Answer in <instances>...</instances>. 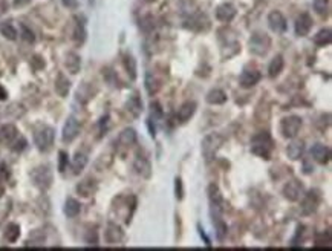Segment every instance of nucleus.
Returning <instances> with one entry per match:
<instances>
[{
    "instance_id": "obj_31",
    "label": "nucleus",
    "mask_w": 332,
    "mask_h": 251,
    "mask_svg": "<svg viewBox=\"0 0 332 251\" xmlns=\"http://www.w3.org/2000/svg\"><path fill=\"white\" fill-rule=\"evenodd\" d=\"M81 211V205L77 199L73 198H67L66 202H64V214L67 218H75L78 216Z\"/></svg>"
},
{
    "instance_id": "obj_2",
    "label": "nucleus",
    "mask_w": 332,
    "mask_h": 251,
    "mask_svg": "<svg viewBox=\"0 0 332 251\" xmlns=\"http://www.w3.org/2000/svg\"><path fill=\"white\" fill-rule=\"evenodd\" d=\"M224 141L225 138L220 133H210L202 139V156L205 162H211L216 158L219 149L224 144Z\"/></svg>"
},
{
    "instance_id": "obj_16",
    "label": "nucleus",
    "mask_w": 332,
    "mask_h": 251,
    "mask_svg": "<svg viewBox=\"0 0 332 251\" xmlns=\"http://www.w3.org/2000/svg\"><path fill=\"white\" fill-rule=\"evenodd\" d=\"M303 153H305V141L303 139H292L286 147V155L291 161L302 159Z\"/></svg>"
},
{
    "instance_id": "obj_21",
    "label": "nucleus",
    "mask_w": 332,
    "mask_h": 251,
    "mask_svg": "<svg viewBox=\"0 0 332 251\" xmlns=\"http://www.w3.org/2000/svg\"><path fill=\"white\" fill-rule=\"evenodd\" d=\"M133 170L136 175H139L141 178H145V179H149L152 176V164L144 156H136V159L133 161Z\"/></svg>"
},
{
    "instance_id": "obj_22",
    "label": "nucleus",
    "mask_w": 332,
    "mask_h": 251,
    "mask_svg": "<svg viewBox=\"0 0 332 251\" xmlns=\"http://www.w3.org/2000/svg\"><path fill=\"white\" fill-rule=\"evenodd\" d=\"M234 17H236V8L231 4H222V5H219L216 8V19L220 20V22L228 23Z\"/></svg>"
},
{
    "instance_id": "obj_19",
    "label": "nucleus",
    "mask_w": 332,
    "mask_h": 251,
    "mask_svg": "<svg viewBox=\"0 0 332 251\" xmlns=\"http://www.w3.org/2000/svg\"><path fill=\"white\" fill-rule=\"evenodd\" d=\"M195 112H196V103H195V101L184 103V104L179 107V109H178V112H176V120H178V123H181V124L187 123V121L195 115Z\"/></svg>"
},
{
    "instance_id": "obj_29",
    "label": "nucleus",
    "mask_w": 332,
    "mask_h": 251,
    "mask_svg": "<svg viewBox=\"0 0 332 251\" xmlns=\"http://www.w3.org/2000/svg\"><path fill=\"white\" fill-rule=\"evenodd\" d=\"M69 91H70V81L67 80V77L63 72H60L55 78V92L64 98L69 94Z\"/></svg>"
},
{
    "instance_id": "obj_26",
    "label": "nucleus",
    "mask_w": 332,
    "mask_h": 251,
    "mask_svg": "<svg viewBox=\"0 0 332 251\" xmlns=\"http://www.w3.org/2000/svg\"><path fill=\"white\" fill-rule=\"evenodd\" d=\"M211 218H213V225H214V230H216L217 240H224L227 233H228V227L222 221V214H211Z\"/></svg>"
},
{
    "instance_id": "obj_10",
    "label": "nucleus",
    "mask_w": 332,
    "mask_h": 251,
    "mask_svg": "<svg viewBox=\"0 0 332 251\" xmlns=\"http://www.w3.org/2000/svg\"><path fill=\"white\" fill-rule=\"evenodd\" d=\"M320 199L321 198H320V193L317 190H311L306 195H303L302 196V205H300L303 214H312L317 210V207L320 204Z\"/></svg>"
},
{
    "instance_id": "obj_1",
    "label": "nucleus",
    "mask_w": 332,
    "mask_h": 251,
    "mask_svg": "<svg viewBox=\"0 0 332 251\" xmlns=\"http://www.w3.org/2000/svg\"><path fill=\"white\" fill-rule=\"evenodd\" d=\"M274 150V139L268 132H261L253 136L251 139V152L256 156H261L264 159H270Z\"/></svg>"
},
{
    "instance_id": "obj_41",
    "label": "nucleus",
    "mask_w": 332,
    "mask_h": 251,
    "mask_svg": "<svg viewBox=\"0 0 332 251\" xmlns=\"http://www.w3.org/2000/svg\"><path fill=\"white\" fill-rule=\"evenodd\" d=\"M22 39L25 42H28V43H34V40H35L34 32L28 26H25V25H22Z\"/></svg>"
},
{
    "instance_id": "obj_5",
    "label": "nucleus",
    "mask_w": 332,
    "mask_h": 251,
    "mask_svg": "<svg viewBox=\"0 0 332 251\" xmlns=\"http://www.w3.org/2000/svg\"><path fill=\"white\" fill-rule=\"evenodd\" d=\"M31 179H32V184L40 189V190H48L52 186V170L49 165H39L35 167L31 172Z\"/></svg>"
},
{
    "instance_id": "obj_12",
    "label": "nucleus",
    "mask_w": 332,
    "mask_h": 251,
    "mask_svg": "<svg viewBox=\"0 0 332 251\" xmlns=\"http://www.w3.org/2000/svg\"><path fill=\"white\" fill-rule=\"evenodd\" d=\"M19 136L20 135H19L17 127L13 126V124H5V126L0 127V144L2 146H10L11 147Z\"/></svg>"
},
{
    "instance_id": "obj_46",
    "label": "nucleus",
    "mask_w": 332,
    "mask_h": 251,
    "mask_svg": "<svg viewBox=\"0 0 332 251\" xmlns=\"http://www.w3.org/2000/svg\"><path fill=\"white\" fill-rule=\"evenodd\" d=\"M303 172H305L306 175H309V173L314 172V165H309V159H305V162H303Z\"/></svg>"
},
{
    "instance_id": "obj_28",
    "label": "nucleus",
    "mask_w": 332,
    "mask_h": 251,
    "mask_svg": "<svg viewBox=\"0 0 332 251\" xmlns=\"http://www.w3.org/2000/svg\"><path fill=\"white\" fill-rule=\"evenodd\" d=\"M283 67H285V60H283V55H276L273 60H271V63H270V66H268V75L271 77V78H276L277 75H280V72L283 70Z\"/></svg>"
},
{
    "instance_id": "obj_30",
    "label": "nucleus",
    "mask_w": 332,
    "mask_h": 251,
    "mask_svg": "<svg viewBox=\"0 0 332 251\" xmlns=\"http://www.w3.org/2000/svg\"><path fill=\"white\" fill-rule=\"evenodd\" d=\"M227 94L222 91V89H213L207 94L205 100L208 104H213V106H219V104H224L227 101Z\"/></svg>"
},
{
    "instance_id": "obj_25",
    "label": "nucleus",
    "mask_w": 332,
    "mask_h": 251,
    "mask_svg": "<svg viewBox=\"0 0 332 251\" xmlns=\"http://www.w3.org/2000/svg\"><path fill=\"white\" fill-rule=\"evenodd\" d=\"M144 83H145V91H147V94H149V95L158 94V91H159L161 86H162V81L156 77L155 72H147Z\"/></svg>"
},
{
    "instance_id": "obj_4",
    "label": "nucleus",
    "mask_w": 332,
    "mask_h": 251,
    "mask_svg": "<svg viewBox=\"0 0 332 251\" xmlns=\"http://www.w3.org/2000/svg\"><path fill=\"white\" fill-rule=\"evenodd\" d=\"M270 48H271V39L268 34L257 31L251 35V39H250V52L251 54H254L257 57H264L268 54Z\"/></svg>"
},
{
    "instance_id": "obj_23",
    "label": "nucleus",
    "mask_w": 332,
    "mask_h": 251,
    "mask_svg": "<svg viewBox=\"0 0 332 251\" xmlns=\"http://www.w3.org/2000/svg\"><path fill=\"white\" fill-rule=\"evenodd\" d=\"M95 94H97V89H95V86H92V83H83L78 88V91L75 94V98L81 104H86V103H89L95 97Z\"/></svg>"
},
{
    "instance_id": "obj_40",
    "label": "nucleus",
    "mask_w": 332,
    "mask_h": 251,
    "mask_svg": "<svg viewBox=\"0 0 332 251\" xmlns=\"http://www.w3.org/2000/svg\"><path fill=\"white\" fill-rule=\"evenodd\" d=\"M139 26L142 28V31H144V32H149V31H152V29H153V26H155V23H153V17L147 16L145 19H142V20H141Z\"/></svg>"
},
{
    "instance_id": "obj_43",
    "label": "nucleus",
    "mask_w": 332,
    "mask_h": 251,
    "mask_svg": "<svg viewBox=\"0 0 332 251\" xmlns=\"http://www.w3.org/2000/svg\"><path fill=\"white\" fill-rule=\"evenodd\" d=\"M175 193H176V198L181 201L184 198V187H182V179L181 178H176L175 179Z\"/></svg>"
},
{
    "instance_id": "obj_32",
    "label": "nucleus",
    "mask_w": 332,
    "mask_h": 251,
    "mask_svg": "<svg viewBox=\"0 0 332 251\" xmlns=\"http://www.w3.org/2000/svg\"><path fill=\"white\" fill-rule=\"evenodd\" d=\"M123 64L127 75L130 77V80H136V60L133 58L132 54H124L123 57Z\"/></svg>"
},
{
    "instance_id": "obj_9",
    "label": "nucleus",
    "mask_w": 332,
    "mask_h": 251,
    "mask_svg": "<svg viewBox=\"0 0 332 251\" xmlns=\"http://www.w3.org/2000/svg\"><path fill=\"white\" fill-rule=\"evenodd\" d=\"M80 121L75 118V117H69L63 126V132H61V139L64 142H72L73 139H75L80 133Z\"/></svg>"
},
{
    "instance_id": "obj_18",
    "label": "nucleus",
    "mask_w": 332,
    "mask_h": 251,
    "mask_svg": "<svg viewBox=\"0 0 332 251\" xmlns=\"http://www.w3.org/2000/svg\"><path fill=\"white\" fill-rule=\"evenodd\" d=\"M104 239L107 243H120L124 239V231L120 225L109 222L106 231H104Z\"/></svg>"
},
{
    "instance_id": "obj_8",
    "label": "nucleus",
    "mask_w": 332,
    "mask_h": 251,
    "mask_svg": "<svg viewBox=\"0 0 332 251\" xmlns=\"http://www.w3.org/2000/svg\"><path fill=\"white\" fill-rule=\"evenodd\" d=\"M208 199H210V205H211V214H222L225 201H224V196L216 184H211L208 187Z\"/></svg>"
},
{
    "instance_id": "obj_45",
    "label": "nucleus",
    "mask_w": 332,
    "mask_h": 251,
    "mask_svg": "<svg viewBox=\"0 0 332 251\" xmlns=\"http://www.w3.org/2000/svg\"><path fill=\"white\" fill-rule=\"evenodd\" d=\"M198 230H199V234H201V237L204 239V242H205V245H207V246H210V245H211V242H210V239H208V236L205 234V231H204V228H202V227L199 225V227H198Z\"/></svg>"
},
{
    "instance_id": "obj_13",
    "label": "nucleus",
    "mask_w": 332,
    "mask_h": 251,
    "mask_svg": "<svg viewBox=\"0 0 332 251\" xmlns=\"http://www.w3.org/2000/svg\"><path fill=\"white\" fill-rule=\"evenodd\" d=\"M136 141H138V133H136V130L132 129V127H127V129H124V130L118 135L117 144H118V147H121V149H130L132 146L136 144Z\"/></svg>"
},
{
    "instance_id": "obj_42",
    "label": "nucleus",
    "mask_w": 332,
    "mask_h": 251,
    "mask_svg": "<svg viewBox=\"0 0 332 251\" xmlns=\"http://www.w3.org/2000/svg\"><path fill=\"white\" fill-rule=\"evenodd\" d=\"M67 158H69V156H67L66 152H60V153H58V170H60V173H63V172L66 170L67 162H69Z\"/></svg>"
},
{
    "instance_id": "obj_27",
    "label": "nucleus",
    "mask_w": 332,
    "mask_h": 251,
    "mask_svg": "<svg viewBox=\"0 0 332 251\" xmlns=\"http://www.w3.org/2000/svg\"><path fill=\"white\" fill-rule=\"evenodd\" d=\"M97 189H98L97 183L94 181V179H91V178H89V179H85V181H81V183L77 186V192H78V195L83 196V198H89V196L95 195Z\"/></svg>"
},
{
    "instance_id": "obj_33",
    "label": "nucleus",
    "mask_w": 332,
    "mask_h": 251,
    "mask_svg": "<svg viewBox=\"0 0 332 251\" xmlns=\"http://www.w3.org/2000/svg\"><path fill=\"white\" fill-rule=\"evenodd\" d=\"M86 164H88V156H86L85 153H81V152L75 153V156H73V159H72V170H73V175H80V173L85 170Z\"/></svg>"
},
{
    "instance_id": "obj_47",
    "label": "nucleus",
    "mask_w": 332,
    "mask_h": 251,
    "mask_svg": "<svg viewBox=\"0 0 332 251\" xmlns=\"http://www.w3.org/2000/svg\"><path fill=\"white\" fill-rule=\"evenodd\" d=\"M7 98H8V92H7V89L2 85H0V101H4Z\"/></svg>"
},
{
    "instance_id": "obj_36",
    "label": "nucleus",
    "mask_w": 332,
    "mask_h": 251,
    "mask_svg": "<svg viewBox=\"0 0 332 251\" xmlns=\"http://www.w3.org/2000/svg\"><path fill=\"white\" fill-rule=\"evenodd\" d=\"M332 40V35H330V29L324 28V29H320L315 35H314V43L317 46H326L329 45Z\"/></svg>"
},
{
    "instance_id": "obj_17",
    "label": "nucleus",
    "mask_w": 332,
    "mask_h": 251,
    "mask_svg": "<svg viewBox=\"0 0 332 251\" xmlns=\"http://www.w3.org/2000/svg\"><path fill=\"white\" fill-rule=\"evenodd\" d=\"M268 25L276 34H283L286 31V19L280 11H271L268 16Z\"/></svg>"
},
{
    "instance_id": "obj_39",
    "label": "nucleus",
    "mask_w": 332,
    "mask_h": 251,
    "mask_svg": "<svg viewBox=\"0 0 332 251\" xmlns=\"http://www.w3.org/2000/svg\"><path fill=\"white\" fill-rule=\"evenodd\" d=\"M327 4H329V0H314V2H312L315 13L320 14V16L326 14V11H327Z\"/></svg>"
},
{
    "instance_id": "obj_44",
    "label": "nucleus",
    "mask_w": 332,
    "mask_h": 251,
    "mask_svg": "<svg viewBox=\"0 0 332 251\" xmlns=\"http://www.w3.org/2000/svg\"><path fill=\"white\" fill-rule=\"evenodd\" d=\"M61 2H63L64 7H67V8H70V10H73V8L78 7V0H61Z\"/></svg>"
},
{
    "instance_id": "obj_35",
    "label": "nucleus",
    "mask_w": 332,
    "mask_h": 251,
    "mask_svg": "<svg viewBox=\"0 0 332 251\" xmlns=\"http://www.w3.org/2000/svg\"><path fill=\"white\" fill-rule=\"evenodd\" d=\"M0 34L4 35L8 40H16L17 39V29L11 22H2L0 23Z\"/></svg>"
},
{
    "instance_id": "obj_7",
    "label": "nucleus",
    "mask_w": 332,
    "mask_h": 251,
    "mask_svg": "<svg viewBox=\"0 0 332 251\" xmlns=\"http://www.w3.org/2000/svg\"><path fill=\"white\" fill-rule=\"evenodd\" d=\"M303 195H305V187H303V184L299 181V179H292V181L286 183V186L283 187V196L289 202L300 201Z\"/></svg>"
},
{
    "instance_id": "obj_48",
    "label": "nucleus",
    "mask_w": 332,
    "mask_h": 251,
    "mask_svg": "<svg viewBox=\"0 0 332 251\" xmlns=\"http://www.w3.org/2000/svg\"><path fill=\"white\" fill-rule=\"evenodd\" d=\"M144 2H152V0H144Z\"/></svg>"
},
{
    "instance_id": "obj_34",
    "label": "nucleus",
    "mask_w": 332,
    "mask_h": 251,
    "mask_svg": "<svg viewBox=\"0 0 332 251\" xmlns=\"http://www.w3.org/2000/svg\"><path fill=\"white\" fill-rule=\"evenodd\" d=\"M73 40L75 43L81 45L86 40V29H85V22L80 20V17L75 19V29H73Z\"/></svg>"
},
{
    "instance_id": "obj_38",
    "label": "nucleus",
    "mask_w": 332,
    "mask_h": 251,
    "mask_svg": "<svg viewBox=\"0 0 332 251\" xmlns=\"http://www.w3.org/2000/svg\"><path fill=\"white\" fill-rule=\"evenodd\" d=\"M43 242H45V234L39 233V230H35V231L31 233L29 240L26 242V245H43Z\"/></svg>"
},
{
    "instance_id": "obj_11",
    "label": "nucleus",
    "mask_w": 332,
    "mask_h": 251,
    "mask_svg": "<svg viewBox=\"0 0 332 251\" xmlns=\"http://www.w3.org/2000/svg\"><path fill=\"white\" fill-rule=\"evenodd\" d=\"M261 78H262V74L259 72V70H256V69H243L240 77H239V85L243 89H250V88H253V86H256L257 83H259Z\"/></svg>"
},
{
    "instance_id": "obj_20",
    "label": "nucleus",
    "mask_w": 332,
    "mask_h": 251,
    "mask_svg": "<svg viewBox=\"0 0 332 251\" xmlns=\"http://www.w3.org/2000/svg\"><path fill=\"white\" fill-rule=\"evenodd\" d=\"M311 156L314 161H317L318 164H326L329 162V158H330V149L321 142H317L311 147Z\"/></svg>"
},
{
    "instance_id": "obj_37",
    "label": "nucleus",
    "mask_w": 332,
    "mask_h": 251,
    "mask_svg": "<svg viewBox=\"0 0 332 251\" xmlns=\"http://www.w3.org/2000/svg\"><path fill=\"white\" fill-rule=\"evenodd\" d=\"M5 239L11 243H14L19 237H20V227L17 224H10L7 228H5V233H4Z\"/></svg>"
},
{
    "instance_id": "obj_15",
    "label": "nucleus",
    "mask_w": 332,
    "mask_h": 251,
    "mask_svg": "<svg viewBox=\"0 0 332 251\" xmlns=\"http://www.w3.org/2000/svg\"><path fill=\"white\" fill-rule=\"evenodd\" d=\"M126 111L132 118H138L142 114L144 106H142V101H141V97L138 92H135L129 97V100L126 103Z\"/></svg>"
},
{
    "instance_id": "obj_24",
    "label": "nucleus",
    "mask_w": 332,
    "mask_h": 251,
    "mask_svg": "<svg viewBox=\"0 0 332 251\" xmlns=\"http://www.w3.org/2000/svg\"><path fill=\"white\" fill-rule=\"evenodd\" d=\"M64 66L66 69L69 70L70 74H78L80 72V67H81V58L78 54L75 52H67L66 54V58H64Z\"/></svg>"
},
{
    "instance_id": "obj_14",
    "label": "nucleus",
    "mask_w": 332,
    "mask_h": 251,
    "mask_svg": "<svg viewBox=\"0 0 332 251\" xmlns=\"http://www.w3.org/2000/svg\"><path fill=\"white\" fill-rule=\"evenodd\" d=\"M312 17L308 14V13H302L297 20H296V25H294V29H296V34L299 37H305V35L309 34L311 28H312Z\"/></svg>"
},
{
    "instance_id": "obj_6",
    "label": "nucleus",
    "mask_w": 332,
    "mask_h": 251,
    "mask_svg": "<svg viewBox=\"0 0 332 251\" xmlns=\"http://www.w3.org/2000/svg\"><path fill=\"white\" fill-rule=\"evenodd\" d=\"M302 129V118L297 117V115H289V117H285L282 121H280V133L283 138H296L299 135Z\"/></svg>"
},
{
    "instance_id": "obj_3",
    "label": "nucleus",
    "mask_w": 332,
    "mask_h": 251,
    "mask_svg": "<svg viewBox=\"0 0 332 251\" xmlns=\"http://www.w3.org/2000/svg\"><path fill=\"white\" fill-rule=\"evenodd\" d=\"M55 130L49 126H40L34 132V142L40 152H48L54 146Z\"/></svg>"
}]
</instances>
